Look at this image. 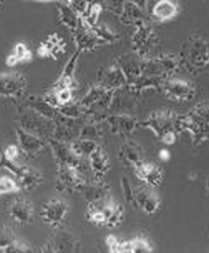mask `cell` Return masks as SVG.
Here are the masks:
<instances>
[{
    "label": "cell",
    "instance_id": "1",
    "mask_svg": "<svg viewBox=\"0 0 209 253\" xmlns=\"http://www.w3.org/2000/svg\"><path fill=\"white\" fill-rule=\"evenodd\" d=\"M175 131H188L194 145L209 141V100L198 102L188 114L176 115Z\"/></svg>",
    "mask_w": 209,
    "mask_h": 253
},
{
    "label": "cell",
    "instance_id": "2",
    "mask_svg": "<svg viewBox=\"0 0 209 253\" xmlns=\"http://www.w3.org/2000/svg\"><path fill=\"white\" fill-rule=\"evenodd\" d=\"M188 70H202L209 64V41L201 36H193L188 39L184 48V57L180 58Z\"/></svg>",
    "mask_w": 209,
    "mask_h": 253
},
{
    "label": "cell",
    "instance_id": "3",
    "mask_svg": "<svg viewBox=\"0 0 209 253\" xmlns=\"http://www.w3.org/2000/svg\"><path fill=\"white\" fill-rule=\"evenodd\" d=\"M54 126H56L54 121L45 119L42 115L37 114L31 109H27V111L19 119V127L29 131L37 136L43 137L47 141L53 137Z\"/></svg>",
    "mask_w": 209,
    "mask_h": 253
},
{
    "label": "cell",
    "instance_id": "4",
    "mask_svg": "<svg viewBox=\"0 0 209 253\" xmlns=\"http://www.w3.org/2000/svg\"><path fill=\"white\" fill-rule=\"evenodd\" d=\"M176 114L171 110H158L154 111L146 120L139 123V126L150 128L156 137L162 140L167 134L176 132L175 131Z\"/></svg>",
    "mask_w": 209,
    "mask_h": 253
},
{
    "label": "cell",
    "instance_id": "5",
    "mask_svg": "<svg viewBox=\"0 0 209 253\" xmlns=\"http://www.w3.org/2000/svg\"><path fill=\"white\" fill-rule=\"evenodd\" d=\"M160 91L169 100L178 102H187L194 98L197 95V88L189 81H184L181 78H167L162 84Z\"/></svg>",
    "mask_w": 209,
    "mask_h": 253
},
{
    "label": "cell",
    "instance_id": "6",
    "mask_svg": "<svg viewBox=\"0 0 209 253\" xmlns=\"http://www.w3.org/2000/svg\"><path fill=\"white\" fill-rule=\"evenodd\" d=\"M158 42L155 31L146 22L136 24V31L132 36V44L137 56L141 58H148L149 53L154 49Z\"/></svg>",
    "mask_w": 209,
    "mask_h": 253
},
{
    "label": "cell",
    "instance_id": "7",
    "mask_svg": "<svg viewBox=\"0 0 209 253\" xmlns=\"http://www.w3.org/2000/svg\"><path fill=\"white\" fill-rule=\"evenodd\" d=\"M27 81L20 73H0V96L18 98L24 93Z\"/></svg>",
    "mask_w": 209,
    "mask_h": 253
},
{
    "label": "cell",
    "instance_id": "8",
    "mask_svg": "<svg viewBox=\"0 0 209 253\" xmlns=\"http://www.w3.org/2000/svg\"><path fill=\"white\" fill-rule=\"evenodd\" d=\"M160 207V198L153 186L144 185L135 189V208L141 209L146 214H154Z\"/></svg>",
    "mask_w": 209,
    "mask_h": 253
},
{
    "label": "cell",
    "instance_id": "9",
    "mask_svg": "<svg viewBox=\"0 0 209 253\" xmlns=\"http://www.w3.org/2000/svg\"><path fill=\"white\" fill-rule=\"evenodd\" d=\"M68 211V206L62 198H53L43 206L42 218L52 227H59L63 223Z\"/></svg>",
    "mask_w": 209,
    "mask_h": 253
},
{
    "label": "cell",
    "instance_id": "10",
    "mask_svg": "<svg viewBox=\"0 0 209 253\" xmlns=\"http://www.w3.org/2000/svg\"><path fill=\"white\" fill-rule=\"evenodd\" d=\"M146 11L154 19L167 22L176 17L178 3L176 0H148Z\"/></svg>",
    "mask_w": 209,
    "mask_h": 253
},
{
    "label": "cell",
    "instance_id": "11",
    "mask_svg": "<svg viewBox=\"0 0 209 253\" xmlns=\"http://www.w3.org/2000/svg\"><path fill=\"white\" fill-rule=\"evenodd\" d=\"M98 84L107 89L117 91V89L126 87L127 82H126V77L120 66L115 63L98 73Z\"/></svg>",
    "mask_w": 209,
    "mask_h": 253
},
{
    "label": "cell",
    "instance_id": "12",
    "mask_svg": "<svg viewBox=\"0 0 209 253\" xmlns=\"http://www.w3.org/2000/svg\"><path fill=\"white\" fill-rule=\"evenodd\" d=\"M73 42H75L76 50L81 53L84 50H93L100 44L92 29L84 24L81 18H80V24H78L77 29L73 32Z\"/></svg>",
    "mask_w": 209,
    "mask_h": 253
},
{
    "label": "cell",
    "instance_id": "13",
    "mask_svg": "<svg viewBox=\"0 0 209 253\" xmlns=\"http://www.w3.org/2000/svg\"><path fill=\"white\" fill-rule=\"evenodd\" d=\"M106 121L114 134H120L124 136L131 135L139 126L136 117L128 114H112L106 117Z\"/></svg>",
    "mask_w": 209,
    "mask_h": 253
},
{
    "label": "cell",
    "instance_id": "14",
    "mask_svg": "<svg viewBox=\"0 0 209 253\" xmlns=\"http://www.w3.org/2000/svg\"><path fill=\"white\" fill-rule=\"evenodd\" d=\"M17 137L19 142V148L24 151L27 155H36L41 153L47 146V140L43 137L37 136L29 131L23 130L22 127L17 128Z\"/></svg>",
    "mask_w": 209,
    "mask_h": 253
},
{
    "label": "cell",
    "instance_id": "15",
    "mask_svg": "<svg viewBox=\"0 0 209 253\" xmlns=\"http://www.w3.org/2000/svg\"><path fill=\"white\" fill-rule=\"evenodd\" d=\"M9 214L18 224H29L34 217L33 206L24 198H18L11 203Z\"/></svg>",
    "mask_w": 209,
    "mask_h": 253
},
{
    "label": "cell",
    "instance_id": "16",
    "mask_svg": "<svg viewBox=\"0 0 209 253\" xmlns=\"http://www.w3.org/2000/svg\"><path fill=\"white\" fill-rule=\"evenodd\" d=\"M117 64L120 66L124 75H125L126 82H127L126 86H134V84L139 81L140 77H141V68H140L141 61L135 59V57L132 56V54H125V56H123L119 59Z\"/></svg>",
    "mask_w": 209,
    "mask_h": 253
},
{
    "label": "cell",
    "instance_id": "17",
    "mask_svg": "<svg viewBox=\"0 0 209 253\" xmlns=\"http://www.w3.org/2000/svg\"><path fill=\"white\" fill-rule=\"evenodd\" d=\"M135 172H136L137 178L142 180L146 185L155 186L160 185L163 180V171L158 165L153 164V163H141L135 168Z\"/></svg>",
    "mask_w": 209,
    "mask_h": 253
},
{
    "label": "cell",
    "instance_id": "18",
    "mask_svg": "<svg viewBox=\"0 0 209 253\" xmlns=\"http://www.w3.org/2000/svg\"><path fill=\"white\" fill-rule=\"evenodd\" d=\"M81 52L76 50V53H73V56L71 57L70 61L67 62V64L64 66L63 72L59 76L58 81L54 84L53 91H58L61 88H73L75 86V72H76V66H77L78 57H80Z\"/></svg>",
    "mask_w": 209,
    "mask_h": 253
},
{
    "label": "cell",
    "instance_id": "19",
    "mask_svg": "<svg viewBox=\"0 0 209 253\" xmlns=\"http://www.w3.org/2000/svg\"><path fill=\"white\" fill-rule=\"evenodd\" d=\"M25 107L27 109L33 110L37 114L42 115L45 119H49L52 121H56L59 117V112L56 107L47 102L43 97H38V96H32L25 102Z\"/></svg>",
    "mask_w": 209,
    "mask_h": 253
},
{
    "label": "cell",
    "instance_id": "20",
    "mask_svg": "<svg viewBox=\"0 0 209 253\" xmlns=\"http://www.w3.org/2000/svg\"><path fill=\"white\" fill-rule=\"evenodd\" d=\"M88 159L89 167L93 172V179H95V181H101L109 170V160H107L106 154L103 153L102 149L98 146L97 150L91 154Z\"/></svg>",
    "mask_w": 209,
    "mask_h": 253
},
{
    "label": "cell",
    "instance_id": "21",
    "mask_svg": "<svg viewBox=\"0 0 209 253\" xmlns=\"http://www.w3.org/2000/svg\"><path fill=\"white\" fill-rule=\"evenodd\" d=\"M120 158L123 162H126L134 168L145 162L142 155V149L134 141H127L121 146Z\"/></svg>",
    "mask_w": 209,
    "mask_h": 253
},
{
    "label": "cell",
    "instance_id": "22",
    "mask_svg": "<svg viewBox=\"0 0 209 253\" xmlns=\"http://www.w3.org/2000/svg\"><path fill=\"white\" fill-rule=\"evenodd\" d=\"M57 9H58L59 20L62 24L67 27L73 33L80 24V15L76 13L72 6L62 3V1H57Z\"/></svg>",
    "mask_w": 209,
    "mask_h": 253
},
{
    "label": "cell",
    "instance_id": "23",
    "mask_svg": "<svg viewBox=\"0 0 209 253\" xmlns=\"http://www.w3.org/2000/svg\"><path fill=\"white\" fill-rule=\"evenodd\" d=\"M44 251H56V252H72L76 251V239L72 234L67 232H62L54 237L53 242H50L47 247H43Z\"/></svg>",
    "mask_w": 209,
    "mask_h": 253
},
{
    "label": "cell",
    "instance_id": "24",
    "mask_svg": "<svg viewBox=\"0 0 209 253\" xmlns=\"http://www.w3.org/2000/svg\"><path fill=\"white\" fill-rule=\"evenodd\" d=\"M43 176L42 174L36 169H32V168H27V169L23 171L22 175H19L17 178V183L19 185V189H33L37 188L39 184L42 183Z\"/></svg>",
    "mask_w": 209,
    "mask_h": 253
},
{
    "label": "cell",
    "instance_id": "25",
    "mask_svg": "<svg viewBox=\"0 0 209 253\" xmlns=\"http://www.w3.org/2000/svg\"><path fill=\"white\" fill-rule=\"evenodd\" d=\"M121 20L126 24H139L141 22H145V10L136 6L135 4L128 3L125 0L124 4V10L120 15Z\"/></svg>",
    "mask_w": 209,
    "mask_h": 253
},
{
    "label": "cell",
    "instance_id": "26",
    "mask_svg": "<svg viewBox=\"0 0 209 253\" xmlns=\"http://www.w3.org/2000/svg\"><path fill=\"white\" fill-rule=\"evenodd\" d=\"M107 91H109V89L105 88V87H102V86H100V84H97V86L92 87V88L87 92L86 95H84V97L82 98V101L80 103H81V106L84 107V110L93 109V107H95V106L100 102L101 98L106 95Z\"/></svg>",
    "mask_w": 209,
    "mask_h": 253
},
{
    "label": "cell",
    "instance_id": "27",
    "mask_svg": "<svg viewBox=\"0 0 209 253\" xmlns=\"http://www.w3.org/2000/svg\"><path fill=\"white\" fill-rule=\"evenodd\" d=\"M58 112L63 117H67L71 120H80L84 117V109L81 106V103H67V105L59 106Z\"/></svg>",
    "mask_w": 209,
    "mask_h": 253
},
{
    "label": "cell",
    "instance_id": "28",
    "mask_svg": "<svg viewBox=\"0 0 209 253\" xmlns=\"http://www.w3.org/2000/svg\"><path fill=\"white\" fill-rule=\"evenodd\" d=\"M102 136L101 128L98 127V124L96 123H87L80 128V139H87V140H95L97 141L100 137Z\"/></svg>",
    "mask_w": 209,
    "mask_h": 253
},
{
    "label": "cell",
    "instance_id": "29",
    "mask_svg": "<svg viewBox=\"0 0 209 253\" xmlns=\"http://www.w3.org/2000/svg\"><path fill=\"white\" fill-rule=\"evenodd\" d=\"M92 32L100 43H115L119 41V36L105 25H96L92 28Z\"/></svg>",
    "mask_w": 209,
    "mask_h": 253
},
{
    "label": "cell",
    "instance_id": "30",
    "mask_svg": "<svg viewBox=\"0 0 209 253\" xmlns=\"http://www.w3.org/2000/svg\"><path fill=\"white\" fill-rule=\"evenodd\" d=\"M121 188H123V193L126 202L135 207V189L126 176H123V179H121Z\"/></svg>",
    "mask_w": 209,
    "mask_h": 253
},
{
    "label": "cell",
    "instance_id": "31",
    "mask_svg": "<svg viewBox=\"0 0 209 253\" xmlns=\"http://www.w3.org/2000/svg\"><path fill=\"white\" fill-rule=\"evenodd\" d=\"M13 53H14L15 57H17L19 62H29L32 59V52L28 49V47L22 42L15 44L14 52Z\"/></svg>",
    "mask_w": 209,
    "mask_h": 253
},
{
    "label": "cell",
    "instance_id": "32",
    "mask_svg": "<svg viewBox=\"0 0 209 253\" xmlns=\"http://www.w3.org/2000/svg\"><path fill=\"white\" fill-rule=\"evenodd\" d=\"M130 242H131L132 252H151L153 251V247L148 242V239L142 238V237H136Z\"/></svg>",
    "mask_w": 209,
    "mask_h": 253
},
{
    "label": "cell",
    "instance_id": "33",
    "mask_svg": "<svg viewBox=\"0 0 209 253\" xmlns=\"http://www.w3.org/2000/svg\"><path fill=\"white\" fill-rule=\"evenodd\" d=\"M123 219H124V208L120 206V204L116 203L111 217L106 220V224L109 225V227H111V228H114V227L120 224V223L123 222Z\"/></svg>",
    "mask_w": 209,
    "mask_h": 253
},
{
    "label": "cell",
    "instance_id": "34",
    "mask_svg": "<svg viewBox=\"0 0 209 253\" xmlns=\"http://www.w3.org/2000/svg\"><path fill=\"white\" fill-rule=\"evenodd\" d=\"M14 241L17 239H15L13 231L6 225H0V248H3L4 246L14 242Z\"/></svg>",
    "mask_w": 209,
    "mask_h": 253
},
{
    "label": "cell",
    "instance_id": "35",
    "mask_svg": "<svg viewBox=\"0 0 209 253\" xmlns=\"http://www.w3.org/2000/svg\"><path fill=\"white\" fill-rule=\"evenodd\" d=\"M19 189V185L15 180L10 178H1L0 179V195L6 194V193L15 192Z\"/></svg>",
    "mask_w": 209,
    "mask_h": 253
},
{
    "label": "cell",
    "instance_id": "36",
    "mask_svg": "<svg viewBox=\"0 0 209 253\" xmlns=\"http://www.w3.org/2000/svg\"><path fill=\"white\" fill-rule=\"evenodd\" d=\"M57 100H58L59 106L71 103L73 100V89L72 88H61L56 91Z\"/></svg>",
    "mask_w": 209,
    "mask_h": 253
},
{
    "label": "cell",
    "instance_id": "37",
    "mask_svg": "<svg viewBox=\"0 0 209 253\" xmlns=\"http://www.w3.org/2000/svg\"><path fill=\"white\" fill-rule=\"evenodd\" d=\"M18 63H19V61H18V58L15 57L14 53H11L10 56H8V58H6V66H8V67H14Z\"/></svg>",
    "mask_w": 209,
    "mask_h": 253
},
{
    "label": "cell",
    "instance_id": "38",
    "mask_svg": "<svg viewBox=\"0 0 209 253\" xmlns=\"http://www.w3.org/2000/svg\"><path fill=\"white\" fill-rule=\"evenodd\" d=\"M126 1L135 4L136 6L141 8L142 10H146V4H148V0H126Z\"/></svg>",
    "mask_w": 209,
    "mask_h": 253
},
{
    "label": "cell",
    "instance_id": "39",
    "mask_svg": "<svg viewBox=\"0 0 209 253\" xmlns=\"http://www.w3.org/2000/svg\"><path fill=\"white\" fill-rule=\"evenodd\" d=\"M159 158L162 159L163 162H167V160L170 159V154H169V151L167 150L163 149V150H160V153H159Z\"/></svg>",
    "mask_w": 209,
    "mask_h": 253
},
{
    "label": "cell",
    "instance_id": "40",
    "mask_svg": "<svg viewBox=\"0 0 209 253\" xmlns=\"http://www.w3.org/2000/svg\"><path fill=\"white\" fill-rule=\"evenodd\" d=\"M34 1H53V0H34Z\"/></svg>",
    "mask_w": 209,
    "mask_h": 253
},
{
    "label": "cell",
    "instance_id": "41",
    "mask_svg": "<svg viewBox=\"0 0 209 253\" xmlns=\"http://www.w3.org/2000/svg\"><path fill=\"white\" fill-rule=\"evenodd\" d=\"M208 66H209V64H208Z\"/></svg>",
    "mask_w": 209,
    "mask_h": 253
}]
</instances>
